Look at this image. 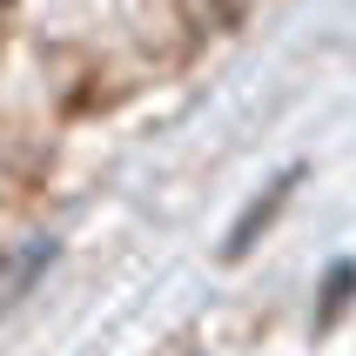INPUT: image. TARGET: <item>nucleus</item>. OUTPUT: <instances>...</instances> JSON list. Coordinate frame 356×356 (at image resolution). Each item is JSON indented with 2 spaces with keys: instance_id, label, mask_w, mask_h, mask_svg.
<instances>
[{
  "instance_id": "f03ea898",
  "label": "nucleus",
  "mask_w": 356,
  "mask_h": 356,
  "mask_svg": "<svg viewBox=\"0 0 356 356\" xmlns=\"http://www.w3.org/2000/svg\"><path fill=\"white\" fill-rule=\"evenodd\" d=\"M0 14H7V0H0Z\"/></svg>"
},
{
  "instance_id": "f257e3e1",
  "label": "nucleus",
  "mask_w": 356,
  "mask_h": 356,
  "mask_svg": "<svg viewBox=\"0 0 356 356\" xmlns=\"http://www.w3.org/2000/svg\"><path fill=\"white\" fill-rule=\"evenodd\" d=\"M47 256H54V242H27V249H7V256H0V309L20 302V289L47 269Z\"/></svg>"
}]
</instances>
